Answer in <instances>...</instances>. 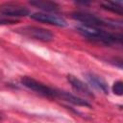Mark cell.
<instances>
[{
    "label": "cell",
    "mask_w": 123,
    "mask_h": 123,
    "mask_svg": "<svg viewBox=\"0 0 123 123\" xmlns=\"http://www.w3.org/2000/svg\"><path fill=\"white\" fill-rule=\"evenodd\" d=\"M30 4L44 12H56L59 10V5L50 1H31Z\"/></svg>",
    "instance_id": "30bf717a"
},
{
    "label": "cell",
    "mask_w": 123,
    "mask_h": 123,
    "mask_svg": "<svg viewBox=\"0 0 123 123\" xmlns=\"http://www.w3.org/2000/svg\"><path fill=\"white\" fill-rule=\"evenodd\" d=\"M86 78L92 86L96 87L97 89L101 90L102 92H104L106 94L109 93L108 84L106 83V81L103 78H101L98 75H95L93 73H86Z\"/></svg>",
    "instance_id": "9c48e42d"
},
{
    "label": "cell",
    "mask_w": 123,
    "mask_h": 123,
    "mask_svg": "<svg viewBox=\"0 0 123 123\" xmlns=\"http://www.w3.org/2000/svg\"><path fill=\"white\" fill-rule=\"evenodd\" d=\"M112 91L115 95L121 96L123 94V83L121 81H116L112 85Z\"/></svg>",
    "instance_id": "7c38bea8"
},
{
    "label": "cell",
    "mask_w": 123,
    "mask_h": 123,
    "mask_svg": "<svg viewBox=\"0 0 123 123\" xmlns=\"http://www.w3.org/2000/svg\"><path fill=\"white\" fill-rule=\"evenodd\" d=\"M0 13L10 17H22L30 13L29 10L25 7L19 6L17 4H4L0 6Z\"/></svg>",
    "instance_id": "5b68a950"
},
{
    "label": "cell",
    "mask_w": 123,
    "mask_h": 123,
    "mask_svg": "<svg viewBox=\"0 0 123 123\" xmlns=\"http://www.w3.org/2000/svg\"><path fill=\"white\" fill-rule=\"evenodd\" d=\"M31 17L33 19L38 21V22L47 23V24H51L54 26H58V27H65L67 25L66 21L62 17H60L58 15L45 13V12H37V13L32 14Z\"/></svg>",
    "instance_id": "8992f818"
},
{
    "label": "cell",
    "mask_w": 123,
    "mask_h": 123,
    "mask_svg": "<svg viewBox=\"0 0 123 123\" xmlns=\"http://www.w3.org/2000/svg\"><path fill=\"white\" fill-rule=\"evenodd\" d=\"M20 82L25 87L35 91L36 93H37L39 95L49 97V98H57L58 97V89L52 88V87L42 84L41 82L37 81L36 79H34L32 77L23 76L21 78Z\"/></svg>",
    "instance_id": "7a4b0ae2"
},
{
    "label": "cell",
    "mask_w": 123,
    "mask_h": 123,
    "mask_svg": "<svg viewBox=\"0 0 123 123\" xmlns=\"http://www.w3.org/2000/svg\"><path fill=\"white\" fill-rule=\"evenodd\" d=\"M67 81L75 92H77L81 95H84L86 97L94 98V94L92 93V91L90 90L88 86L86 85L83 81H81L77 77H75L73 75H67Z\"/></svg>",
    "instance_id": "52a82bcc"
},
{
    "label": "cell",
    "mask_w": 123,
    "mask_h": 123,
    "mask_svg": "<svg viewBox=\"0 0 123 123\" xmlns=\"http://www.w3.org/2000/svg\"><path fill=\"white\" fill-rule=\"evenodd\" d=\"M13 23H15V21L12 19H0V25H7V24H13Z\"/></svg>",
    "instance_id": "4fadbf2b"
},
{
    "label": "cell",
    "mask_w": 123,
    "mask_h": 123,
    "mask_svg": "<svg viewBox=\"0 0 123 123\" xmlns=\"http://www.w3.org/2000/svg\"><path fill=\"white\" fill-rule=\"evenodd\" d=\"M58 98H61L62 100L69 102V103L76 105V106H83V107H88V108L91 107L90 103H88L86 100H85L81 97H78L76 95H73V94L66 92V91L58 90Z\"/></svg>",
    "instance_id": "ba28073f"
},
{
    "label": "cell",
    "mask_w": 123,
    "mask_h": 123,
    "mask_svg": "<svg viewBox=\"0 0 123 123\" xmlns=\"http://www.w3.org/2000/svg\"><path fill=\"white\" fill-rule=\"evenodd\" d=\"M16 32L20 33L23 36H26L28 37L40 40V41H51L54 38L52 32H50L47 29L36 27V26H25L17 29Z\"/></svg>",
    "instance_id": "277c9868"
},
{
    "label": "cell",
    "mask_w": 123,
    "mask_h": 123,
    "mask_svg": "<svg viewBox=\"0 0 123 123\" xmlns=\"http://www.w3.org/2000/svg\"><path fill=\"white\" fill-rule=\"evenodd\" d=\"M78 32L83 35L85 37L88 39L94 40L96 42H100L106 45H111L113 43H120L122 40V36L120 34H112L100 28H93V27H86V26H80L77 28Z\"/></svg>",
    "instance_id": "6da1fadb"
},
{
    "label": "cell",
    "mask_w": 123,
    "mask_h": 123,
    "mask_svg": "<svg viewBox=\"0 0 123 123\" xmlns=\"http://www.w3.org/2000/svg\"><path fill=\"white\" fill-rule=\"evenodd\" d=\"M72 18L77 21H80L86 27H93V28H100V27H117L116 23H111L107 20L101 19L100 17L84 12H75L72 13Z\"/></svg>",
    "instance_id": "3957f363"
},
{
    "label": "cell",
    "mask_w": 123,
    "mask_h": 123,
    "mask_svg": "<svg viewBox=\"0 0 123 123\" xmlns=\"http://www.w3.org/2000/svg\"><path fill=\"white\" fill-rule=\"evenodd\" d=\"M102 6L104 7V9L109 10L112 12H115L118 14L122 13V6L118 2H105L102 4Z\"/></svg>",
    "instance_id": "8fae6325"
}]
</instances>
